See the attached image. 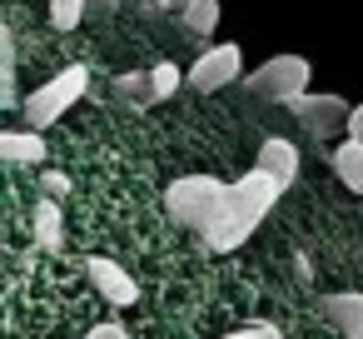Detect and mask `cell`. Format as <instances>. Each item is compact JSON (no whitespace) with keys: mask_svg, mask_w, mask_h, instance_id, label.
<instances>
[{"mask_svg":"<svg viewBox=\"0 0 363 339\" xmlns=\"http://www.w3.org/2000/svg\"><path fill=\"white\" fill-rule=\"evenodd\" d=\"M289 185H279L269 170H249V175H239L234 185H229V210H224V220L204 235V244L214 249V254H229V249H239V244H249V235L259 230V220L279 205V195H284Z\"/></svg>","mask_w":363,"mask_h":339,"instance_id":"cell-1","label":"cell"},{"mask_svg":"<svg viewBox=\"0 0 363 339\" xmlns=\"http://www.w3.org/2000/svg\"><path fill=\"white\" fill-rule=\"evenodd\" d=\"M0 110H21L16 100V41L0 26Z\"/></svg>","mask_w":363,"mask_h":339,"instance_id":"cell-14","label":"cell"},{"mask_svg":"<svg viewBox=\"0 0 363 339\" xmlns=\"http://www.w3.org/2000/svg\"><path fill=\"white\" fill-rule=\"evenodd\" d=\"M333 175L348 185V195H363V145L353 135L343 145H333Z\"/></svg>","mask_w":363,"mask_h":339,"instance_id":"cell-13","label":"cell"},{"mask_svg":"<svg viewBox=\"0 0 363 339\" xmlns=\"http://www.w3.org/2000/svg\"><path fill=\"white\" fill-rule=\"evenodd\" d=\"M219 339H284L274 324H239V329H229V334H219Z\"/></svg>","mask_w":363,"mask_h":339,"instance_id":"cell-18","label":"cell"},{"mask_svg":"<svg viewBox=\"0 0 363 339\" xmlns=\"http://www.w3.org/2000/svg\"><path fill=\"white\" fill-rule=\"evenodd\" d=\"M289 115H294L313 140H333L338 130H348L353 105H348L343 95H313V90H303V95L289 100Z\"/></svg>","mask_w":363,"mask_h":339,"instance_id":"cell-5","label":"cell"},{"mask_svg":"<svg viewBox=\"0 0 363 339\" xmlns=\"http://www.w3.org/2000/svg\"><path fill=\"white\" fill-rule=\"evenodd\" d=\"M323 319H328L343 339H363V289L323 294Z\"/></svg>","mask_w":363,"mask_h":339,"instance_id":"cell-8","label":"cell"},{"mask_svg":"<svg viewBox=\"0 0 363 339\" xmlns=\"http://www.w3.org/2000/svg\"><path fill=\"white\" fill-rule=\"evenodd\" d=\"M85 11H90V0H50V26H55L60 36H70V31L85 21Z\"/></svg>","mask_w":363,"mask_h":339,"instance_id":"cell-16","label":"cell"},{"mask_svg":"<svg viewBox=\"0 0 363 339\" xmlns=\"http://www.w3.org/2000/svg\"><path fill=\"white\" fill-rule=\"evenodd\" d=\"M179 26H184L189 36H214V26H219V0H184V6H179Z\"/></svg>","mask_w":363,"mask_h":339,"instance_id":"cell-15","label":"cell"},{"mask_svg":"<svg viewBox=\"0 0 363 339\" xmlns=\"http://www.w3.org/2000/svg\"><path fill=\"white\" fill-rule=\"evenodd\" d=\"M85 274H90V284L110 299V309L140 304V284H135V274H130L125 264H115V259H105V254H90V259H85Z\"/></svg>","mask_w":363,"mask_h":339,"instance_id":"cell-7","label":"cell"},{"mask_svg":"<svg viewBox=\"0 0 363 339\" xmlns=\"http://www.w3.org/2000/svg\"><path fill=\"white\" fill-rule=\"evenodd\" d=\"M348 135L363 145V105H353V115H348Z\"/></svg>","mask_w":363,"mask_h":339,"instance_id":"cell-19","label":"cell"},{"mask_svg":"<svg viewBox=\"0 0 363 339\" xmlns=\"http://www.w3.org/2000/svg\"><path fill=\"white\" fill-rule=\"evenodd\" d=\"M234 80H244V50H239L234 41L209 45V50L189 65V90H199V95H214V90L234 85Z\"/></svg>","mask_w":363,"mask_h":339,"instance_id":"cell-6","label":"cell"},{"mask_svg":"<svg viewBox=\"0 0 363 339\" xmlns=\"http://www.w3.org/2000/svg\"><path fill=\"white\" fill-rule=\"evenodd\" d=\"M45 155L40 130H0V165H40Z\"/></svg>","mask_w":363,"mask_h":339,"instance_id":"cell-11","label":"cell"},{"mask_svg":"<svg viewBox=\"0 0 363 339\" xmlns=\"http://www.w3.org/2000/svg\"><path fill=\"white\" fill-rule=\"evenodd\" d=\"M308 75H313V65H308L303 55H269L259 70H249V75H244V90H249V95H259V100L289 105L294 95H303V90H308Z\"/></svg>","mask_w":363,"mask_h":339,"instance_id":"cell-4","label":"cell"},{"mask_svg":"<svg viewBox=\"0 0 363 339\" xmlns=\"http://www.w3.org/2000/svg\"><path fill=\"white\" fill-rule=\"evenodd\" d=\"M85 339H115V319H110V324H95Z\"/></svg>","mask_w":363,"mask_h":339,"instance_id":"cell-21","label":"cell"},{"mask_svg":"<svg viewBox=\"0 0 363 339\" xmlns=\"http://www.w3.org/2000/svg\"><path fill=\"white\" fill-rule=\"evenodd\" d=\"M105 95H110L115 105H130V110L160 105V100H155V85H150V70H125V75H115V80L105 85Z\"/></svg>","mask_w":363,"mask_h":339,"instance_id":"cell-10","label":"cell"},{"mask_svg":"<svg viewBox=\"0 0 363 339\" xmlns=\"http://www.w3.org/2000/svg\"><path fill=\"white\" fill-rule=\"evenodd\" d=\"M150 85H155V100H169V95H179L184 75L174 60H160V65H150Z\"/></svg>","mask_w":363,"mask_h":339,"instance_id":"cell-17","label":"cell"},{"mask_svg":"<svg viewBox=\"0 0 363 339\" xmlns=\"http://www.w3.org/2000/svg\"><path fill=\"white\" fill-rule=\"evenodd\" d=\"M35 244L40 249H60L65 244V215H60V200L55 195H45L35 205Z\"/></svg>","mask_w":363,"mask_h":339,"instance_id":"cell-12","label":"cell"},{"mask_svg":"<svg viewBox=\"0 0 363 339\" xmlns=\"http://www.w3.org/2000/svg\"><path fill=\"white\" fill-rule=\"evenodd\" d=\"M85 90H90V65H65L60 75H50L45 85H35V90L21 100V110H26L30 130H50L70 105L85 100Z\"/></svg>","mask_w":363,"mask_h":339,"instance_id":"cell-3","label":"cell"},{"mask_svg":"<svg viewBox=\"0 0 363 339\" xmlns=\"http://www.w3.org/2000/svg\"><path fill=\"white\" fill-rule=\"evenodd\" d=\"M90 6H100V11H110V6H115V0H90Z\"/></svg>","mask_w":363,"mask_h":339,"instance_id":"cell-23","label":"cell"},{"mask_svg":"<svg viewBox=\"0 0 363 339\" xmlns=\"http://www.w3.org/2000/svg\"><path fill=\"white\" fill-rule=\"evenodd\" d=\"M254 165L269 170L279 185H294V180H298V145L284 140V135H269V140L259 145V160H254Z\"/></svg>","mask_w":363,"mask_h":339,"instance_id":"cell-9","label":"cell"},{"mask_svg":"<svg viewBox=\"0 0 363 339\" xmlns=\"http://www.w3.org/2000/svg\"><path fill=\"white\" fill-rule=\"evenodd\" d=\"M40 185H45V195H55V200H60V195H65V175H45V180H40Z\"/></svg>","mask_w":363,"mask_h":339,"instance_id":"cell-20","label":"cell"},{"mask_svg":"<svg viewBox=\"0 0 363 339\" xmlns=\"http://www.w3.org/2000/svg\"><path fill=\"white\" fill-rule=\"evenodd\" d=\"M115 339H130V329H125V324H120V319H115Z\"/></svg>","mask_w":363,"mask_h":339,"instance_id":"cell-22","label":"cell"},{"mask_svg":"<svg viewBox=\"0 0 363 339\" xmlns=\"http://www.w3.org/2000/svg\"><path fill=\"white\" fill-rule=\"evenodd\" d=\"M164 210H169L174 225H184V230H194L204 240L229 210V185L214 180V175H184V180H174L164 190Z\"/></svg>","mask_w":363,"mask_h":339,"instance_id":"cell-2","label":"cell"}]
</instances>
